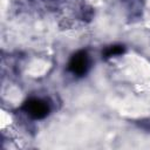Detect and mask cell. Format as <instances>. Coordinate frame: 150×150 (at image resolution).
Here are the masks:
<instances>
[{
  "mask_svg": "<svg viewBox=\"0 0 150 150\" xmlns=\"http://www.w3.org/2000/svg\"><path fill=\"white\" fill-rule=\"evenodd\" d=\"M22 109L33 118L35 120H41L43 117H46L49 112V107L48 104L42 101V100H39V98H30V100H27L23 105H22Z\"/></svg>",
  "mask_w": 150,
  "mask_h": 150,
  "instance_id": "6da1fadb",
  "label": "cell"
},
{
  "mask_svg": "<svg viewBox=\"0 0 150 150\" xmlns=\"http://www.w3.org/2000/svg\"><path fill=\"white\" fill-rule=\"evenodd\" d=\"M88 67H89V57H88V54L84 52V50H80V52H76L69 63H68V69L75 74V75H84L88 70Z\"/></svg>",
  "mask_w": 150,
  "mask_h": 150,
  "instance_id": "7a4b0ae2",
  "label": "cell"
},
{
  "mask_svg": "<svg viewBox=\"0 0 150 150\" xmlns=\"http://www.w3.org/2000/svg\"><path fill=\"white\" fill-rule=\"evenodd\" d=\"M123 52H124V47H123V46H121V45H115V46L108 47V48L104 50L103 55H104V57H111V56L120 55V54H122Z\"/></svg>",
  "mask_w": 150,
  "mask_h": 150,
  "instance_id": "3957f363",
  "label": "cell"
}]
</instances>
